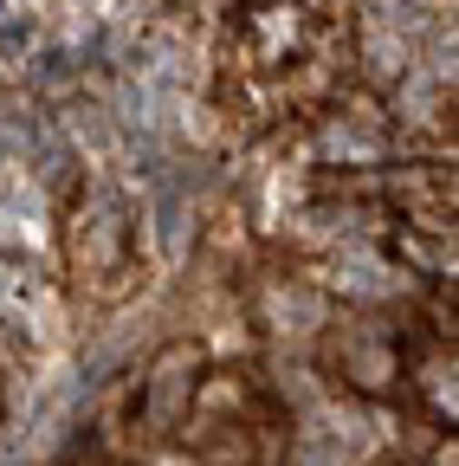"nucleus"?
I'll return each mask as SVG.
<instances>
[{
	"mask_svg": "<svg viewBox=\"0 0 459 466\" xmlns=\"http://www.w3.org/2000/svg\"><path fill=\"white\" fill-rule=\"evenodd\" d=\"M369 201L394 214V227L453 233V162H382L369 175Z\"/></svg>",
	"mask_w": 459,
	"mask_h": 466,
	"instance_id": "nucleus-4",
	"label": "nucleus"
},
{
	"mask_svg": "<svg viewBox=\"0 0 459 466\" xmlns=\"http://www.w3.org/2000/svg\"><path fill=\"white\" fill-rule=\"evenodd\" d=\"M59 259L85 305H124L143 285V220L117 182H78L65 195Z\"/></svg>",
	"mask_w": 459,
	"mask_h": 466,
	"instance_id": "nucleus-1",
	"label": "nucleus"
},
{
	"mask_svg": "<svg viewBox=\"0 0 459 466\" xmlns=\"http://www.w3.org/2000/svg\"><path fill=\"white\" fill-rule=\"evenodd\" d=\"M0 421H7V376H0Z\"/></svg>",
	"mask_w": 459,
	"mask_h": 466,
	"instance_id": "nucleus-6",
	"label": "nucleus"
},
{
	"mask_svg": "<svg viewBox=\"0 0 459 466\" xmlns=\"http://www.w3.org/2000/svg\"><path fill=\"white\" fill-rule=\"evenodd\" d=\"M207 363H214V357H207L201 337H168L155 357L143 363V376L124 389V428L136 434V453H143V447H175V441H182Z\"/></svg>",
	"mask_w": 459,
	"mask_h": 466,
	"instance_id": "nucleus-3",
	"label": "nucleus"
},
{
	"mask_svg": "<svg viewBox=\"0 0 459 466\" xmlns=\"http://www.w3.org/2000/svg\"><path fill=\"white\" fill-rule=\"evenodd\" d=\"M401 401L421 415L427 434L453 441V428H459V343H434V337H414V330H408Z\"/></svg>",
	"mask_w": 459,
	"mask_h": 466,
	"instance_id": "nucleus-5",
	"label": "nucleus"
},
{
	"mask_svg": "<svg viewBox=\"0 0 459 466\" xmlns=\"http://www.w3.org/2000/svg\"><path fill=\"white\" fill-rule=\"evenodd\" d=\"M324 382H336L356 401H401V363H408V324H394L382 305L330 311L311 337Z\"/></svg>",
	"mask_w": 459,
	"mask_h": 466,
	"instance_id": "nucleus-2",
	"label": "nucleus"
}]
</instances>
